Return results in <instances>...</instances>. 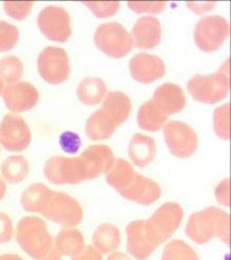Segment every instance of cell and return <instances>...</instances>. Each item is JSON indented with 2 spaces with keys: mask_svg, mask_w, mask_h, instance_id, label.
Instances as JSON below:
<instances>
[{
  "mask_svg": "<svg viewBox=\"0 0 231 260\" xmlns=\"http://www.w3.org/2000/svg\"><path fill=\"white\" fill-rule=\"evenodd\" d=\"M128 8L137 14L148 13L159 14L162 13L167 8L165 2H129L127 3Z\"/></svg>",
  "mask_w": 231,
  "mask_h": 260,
  "instance_id": "e575fe53",
  "label": "cell"
},
{
  "mask_svg": "<svg viewBox=\"0 0 231 260\" xmlns=\"http://www.w3.org/2000/svg\"><path fill=\"white\" fill-rule=\"evenodd\" d=\"M108 260H132V259L128 255H126L122 252H114V253L109 255Z\"/></svg>",
  "mask_w": 231,
  "mask_h": 260,
  "instance_id": "b9f144b4",
  "label": "cell"
},
{
  "mask_svg": "<svg viewBox=\"0 0 231 260\" xmlns=\"http://www.w3.org/2000/svg\"><path fill=\"white\" fill-rule=\"evenodd\" d=\"M4 90H5V83H4V81L2 79H0V95L3 94Z\"/></svg>",
  "mask_w": 231,
  "mask_h": 260,
  "instance_id": "f6af8a7d",
  "label": "cell"
},
{
  "mask_svg": "<svg viewBox=\"0 0 231 260\" xmlns=\"http://www.w3.org/2000/svg\"><path fill=\"white\" fill-rule=\"evenodd\" d=\"M127 252L137 260L148 259L158 246L152 241L145 225V220L132 221L126 227Z\"/></svg>",
  "mask_w": 231,
  "mask_h": 260,
  "instance_id": "2e32d148",
  "label": "cell"
},
{
  "mask_svg": "<svg viewBox=\"0 0 231 260\" xmlns=\"http://www.w3.org/2000/svg\"><path fill=\"white\" fill-rule=\"evenodd\" d=\"M0 170H2V175L5 181L11 185H16L27 178L30 167L28 160L24 156L14 155L4 160Z\"/></svg>",
  "mask_w": 231,
  "mask_h": 260,
  "instance_id": "83f0119b",
  "label": "cell"
},
{
  "mask_svg": "<svg viewBox=\"0 0 231 260\" xmlns=\"http://www.w3.org/2000/svg\"><path fill=\"white\" fill-rule=\"evenodd\" d=\"M91 10V12L98 18L114 16L119 10L118 2H84L82 3Z\"/></svg>",
  "mask_w": 231,
  "mask_h": 260,
  "instance_id": "d6a6232c",
  "label": "cell"
},
{
  "mask_svg": "<svg viewBox=\"0 0 231 260\" xmlns=\"http://www.w3.org/2000/svg\"><path fill=\"white\" fill-rule=\"evenodd\" d=\"M86 170V180L106 175L114 164V154L108 145H91L79 156Z\"/></svg>",
  "mask_w": 231,
  "mask_h": 260,
  "instance_id": "e0dca14e",
  "label": "cell"
},
{
  "mask_svg": "<svg viewBox=\"0 0 231 260\" xmlns=\"http://www.w3.org/2000/svg\"><path fill=\"white\" fill-rule=\"evenodd\" d=\"M213 127L218 138L228 141L230 139V104L227 103L216 108L213 113Z\"/></svg>",
  "mask_w": 231,
  "mask_h": 260,
  "instance_id": "4dcf8cb0",
  "label": "cell"
},
{
  "mask_svg": "<svg viewBox=\"0 0 231 260\" xmlns=\"http://www.w3.org/2000/svg\"><path fill=\"white\" fill-rule=\"evenodd\" d=\"M7 193V183L5 181V179L0 175V201H2Z\"/></svg>",
  "mask_w": 231,
  "mask_h": 260,
  "instance_id": "ee69618b",
  "label": "cell"
},
{
  "mask_svg": "<svg viewBox=\"0 0 231 260\" xmlns=\"http://www.w3.org/2000/svg\"><path fill=\"white\" fill-rule=\"evenodd\" d=\"M157 145L151 137L136 134L128 144V155L130 160L138 168H146L155 160Z\"/></svg>",
  "mask_w": 231,
  "mask_h": 260,
  "instance_id": "44dd1931",
  "label": "cell"
},
{
  "mask_svg": "<svg viewBox=\"0 0 231 260\" xmlns=\"http://www.w3.org/2000/svg\"><path fill=\"white\" fill-rule=\"evenodd\" d=\"M33 2H5L4 9L8 16L16 20H24L31 13Z\"/></svg>",
  "mask_w": 231,
  "mask_h": 260,
  "instance_id": "836d02e7",
  "label": "cell"
},
{
  "mask_svg": "<svg viewBox=\"0 0 231 260\" xmlns=\"http://www.w3.org/2000/svg\"><path fill=\"white\" fill-rule=\"evenodd\" d=\"M216 3H205V4H197V3H186L189 9H191L195 14H204L209 10H212L215 7Z\"/></svg>",
  "mask_w": 231,
  "mask_h": 260,
  "instance_id": "ab89813d",
  "label": "cell"
},
{
  "mask_svg": "<svg viewBox=\"0 0 231 260\" xmlns=\"http://www.w3.org/2000/svg\"><path fill=\"white\" fill-rule=\"evenodd\" d=\"M0 260H25V259L17 254H2L0 255Z\"/></svg>",
  "mask_w": 231,
  "mask_h": 260,
  "instance_id": "7bdbcfd3",
  "label": "cell"
},
{
  "mask_svg": "<svg viewBox=\"0 0 231 260\" xmlns=\"http://www.w3.org/2000/svg\"><path fill=\"white\" fill-rule=\"evenodd\" d=\"M95 44L107 56L120 59L131 51L134 42L127 29L119 23L111 21L98 26L94 36Z\"/></svg>",
  "mask_w": 231,
  "mask_h": 260,
  "instance_id": "8992f818",
  "label": "cell"
},
{
  "mask_svg": "<svg viewBox=\"0 0 231 260\" xmlns=\"http://www.w3.org/2000/svg\"><path fill=\"white\" fill-rule=\"evenodd\" d=\"M137 120L141 129L156 133L167 124L169 115L161 109L155 101L150 100L141 105Z\"/></svg>",
  "mask_w": 231,
  "mask_h": 260,
  "instance_id": "603a6c76",
  "label": "cell"
},
{
  "mask_svg": "<svg viewBox=\"0 0 231 260\" xmlns=\"http://www.w3.org/2000/svg\"><path fill=\"white\" fill-rule=\"evenodd\" d=\"M37 64L40 76L49 84H61L70 78V59L64 48L56 46L44 48L40 52Z\"/></svg>",
  "mask_w": 231,
  "mask_h": 260,
  "instance_id": "9c48e42d",
  "label": "cell"
},
{
  "mask_svg": "<svg viewBox=\"0 0 231 260\" xmlns=\"http://www.w3.org/2000/svg\"><path fill=\"white\" fill-rule=\"evenodd\" d=\"M62 257L63 256L57 251V248L53 247L45 257L40 259V260H62Z\"/></svg>",
  "mask_w": 231,
  "mask_h": 260,
  "instance_id": "60d3db41",
  "label": "cell"
},
{
  "mask_svg": "<svg viewBox=\"0 0 231 260\" xmlns=\"http://www.w3.org/2000/svg\"><path fill=\"white\" fill-rule=\"evenodd\" d=\"M132 42L137 48L152 49L157 47L162 38V27L158 18L143 16L132 28Z\"/></svg>",
  "mask_w": 231,
  "mask_h": 260,
  "instance_id": "d6986e66",
  "label": "cell"
},
{
  "mask_svg": "<svg viewBox=\"0 0 231 260\" xmlns=\"http://www.w3.org/2000/svg\"><path fill=\"white\" fill-rule=\"evenodd\" d=\"M107 91V85L103 79L86 77L77 86V96L86 106H97L106 97Z\"/></svg>",
  "mask_w": 231,
  "mask_h": 260,
  "instance_id": "484cf974",
  "label": "cell"
},
{
  "mask_svg": "<svg viewBox=\"0 0 231 260\" xmlns=\"http://www.w3.org/2000/svg\"><path fill=\"white\" fill-rule=\"evenodd\" d=\"M13 236L14 227L12 219L7 213L0 212V244L10 242Z\"/></svg>",
  "mask_w": 231,
  "mask_h": 260,
  "instance_id": "8d00e7d4",
  "label": "cell"
},
{
  "mask_svg": "<svg viewBox=\"0 0 231 260\" xmlns=\"http://www.w3.org/2000/svg\"><path fill=\"white\" fill-rule=\"evenodd\" d=\"M183 209L177 203H165L145 220L146 230L159 247L178 231L183 219Z\"/></svg>",
  "mask_w": 231,
  "mask_h": 260,
  "instance_id": "5b68a950",
  "label": "cell"
},
{
  "mask_svg": "<svg viewBox=\"0 0 231 260\" xmlns=\"http://www.w3.org/2000/svg\"><path fill=\"white\" fill-rule=\"evenodd\" d=\"M24 75V64L16 56H7L0 60V79L9 84L16 83Z\"/></svg>",
  "mask_w": 231,
  "mask_h": 260,
  "instance_id": "f546056e",
  "label": "cell"
},
{
  "mask_svg": "<svg viewBox=\"0 0 231 260\" xmlns=\"http://www.w3.org/2000/svg\"><path fill=\"white\" fill-rule=\"evenodd\" d=\"M129 70L132 78L144 84L157 81L164 77L167 73L163 60L156 55H149L146 52L137 53L130 60Z\"/></svg>",
  "mask_w": 231,
  "mask_h": 260,
  "instance_id": "9a60e30c",
  "label": "cell"
},
{
  "mask_svg": "<svg viewBox=\"0 0 231 260\" xmlns=\"http://www.w3.org/2000/svg\"><path fill=\"white\" fill-rule=\"evenodd\" d=\"M4 102L12 113H21L35 108L40 100V93L35 85L27 81H18L5 86Z\"/></svg>",
  "mask_w": 231,
  "mask_h": 260,
  "instance_id": "5bb4252c",
  "label": "cell"
},
{
  "mask_svg": "<svg viewBox=\"0 0 231 260\" xmlns=\"http://www.w3.org/2000/svg\"><path fill=\"white\" fill-rule=\"evenodd\" d=\"M136 173L134 167L127 160L115 158L112 168L106 174V180L119 193L130 186Z\"/></svg>",
  "mask_w": 231,
  "mask_h": 260,
  "instance_id": "4316f807",
  "label": "cell"
},
{
  "mask_svg": "<svg viewBox=\"0 0 231 260\" xmlns=\"http://www.w3.org/2000/svg\"><path fill=\"white\" fill-rule=\"evenodd\" d=\"M42 215L48 221L59 224L63 229H74L81 223L83 209L80 203L70 194L53 191L47 207Z\"/></svg>",
  "mask_w": 231,
  "mask_h": 260,
  "instance_id": "ba28073f",
  "label": "cell"
},
{
  "mask_svg": "<svg viewBox=\"0 0 231 260\" xmlns=\"http://www.w3.org/2000/svg\"><path fill=\"white\" fill-rule=\"evenodd\" d=\"M118 194L124 199L139 205L149 206L161 198L162 190L157 181L145 177L140 173H136L130 186Z\"/></svg>",
  "mask_w": 231,
  "mask_h": 260,
  "instance_id": "ac0fdd59",
  "label": "cell"
},
{
  "mask_svg": "<svg viewBox=\"0 0 231 260\" xmlns=\"http://www.w3.org/2000/svg\"><path fill=\"white\" fill-rule=\"evenodd\" d=\"M31 130L23 117L9 113L0 123V145L7 151L19 153L31 143Z\"/></svg>",
  "mask_w": 231,
  "mask_h": 260,
  "instance_id": "4fadbf2b",
  "label": "cell"
},
{
  "mask_svg": "<svg viewBox=\"0 0 231 260\" xmlns=\"http://www.w3.org/2000/svg\"><path fill=\"white\" fill-rule=\"evenodd\" d=\"M38 27L49 41L65 43L72 37L71 16L59 6H47L38 16Z\"/></svg>",
  "mask_w": 231,
  "mask_h": 260,
  "instance_id": "7c38bea8",
  "label": "cell"
},
{
  "mask_svg": "<svg viewBox=\"0 0 231 260\" xmlns=\"http://www.w3.org/2000/svg\"><path fill=\"white\" fill-rule=\"evenodd\" d=\"M15 239L21 250L33 260L44 258L54 247L53 237L45 221L36 215L24 216L19 220Z\"/></svg>",
  "mask_w": 231,
  "mask_h": 260,
  "instance_id": "3957f363",
  "label": "cell"
},
{
  "mask_svg": "<svg viewBox=\"0 0 231 260\" xmlns=\"http://www.w3.org/2000/svg\"><path fill=\"white\" fill-rule=\"evenodd\" d=\"M44 175L57 186L78 185L86 180V170L80 157L52 156L45 162Z\"/></svg>",
  "mask_w": 231,
  "mask_h": 260,
  "instance_id": "52a82bcc",
  "label": "cell"
},
{
  "mask_svg": "<svg viewBox=\"0 0 231 260\" xmlns=\"http://www.w3.org/2000/svg\"><path fill=\"white\" fill-rule=\"evenodd\" d=\"M229 37L228 21L219 15L204 16L194 29V41L205 52H212L222 47Z\"/></svg>",
  "mask_w": 231,
  "mask_h": 260,
  "instance_id": "30bf717a",
  "label": "cell"
},
{
  "mask_svg": "<svg viewBox=\"0 0 231 260\" xmlns=\"http://www.w3.org/2000/svg\"><path fill=\"white\" fill-rule=\"evenodd\" d=\"M185 235L196 244H207L214 238L227 246L230 243V215L223 209L210 206L190 215Z\"/></svg>",
  "mask_w": 231,
  "mask_h": 260,
  "instance_id": "7a4b0ae2",
  "label": "cell"
},
{
  "mask_svg": "<svg viewBox=\"0 0 231 260\" xmlns=\"http://www.w3.org/2000/svg\"><path fill=\"white\" fill-rule=\"evenodd\" d=\"M54 247L65 257H76L85 247L83 234L76 229H63L53 238Z\"/></svg>",
  "mask_w": 231,
  "mask_h": 260,
  "instance_id": "cb8c5ba5",
  "label": "cell"
},
{
  "mask_svg": "<svg viewBox=\"0 0 231 260\" xmlns=\"http://www.w3.org/2000/svg\"><path fill=\"white\" fill-rule=\"evenodd\" d=\"M60 145L66 153L75 154L79 150L81 146V140L77 134L66 132L60 137Z\"/></svg>",
  "mask_w": 231,
  "mask_h": 260,
  "instance_id": "d590c367",
  "label": "cell"
},
{
  "mask_svg": "<svg viewBox=\"0 0 231 260\" xmlns=\"http://www.w3.org/2000/svg\"><path fill=\"white\" fill-rule=\"evenodd\" d=\"M163 136L171 154L180 159L192 157L198 147L195 130L181 121H170L163 127Z\"/></svg>",
  "mask_w": 231,
  "mask_h": 260,
  "instance_id": "8fae6325",
  "label": "cell"
},
{
  "mask_svg": "<svg viewBox=\"0 0 231 260\" xmlns=\"http://www.w3.org/2000/svg\"><path fill=\"white\" fill-rule=\"evenodd\" d=\"M193 99L200 103L214 105L226 99L230 89L229 60L218 72L209 75H195L186 84Z\"/></svg>",
  "mask_w": 231,
  "mask_h": 260,
  "instance_id": "277c9868",
  "label": "cell"
},
{
  "mask_svg": "<svg viewBox=\"0 0 231 260\" xmlns=\"http://www.w3.org/2000/svg\"><path fill=\"white\" fill-rule=\"evenodd\" d=\"M72 260H103V254L97 251L93 245H86L84 250Z\"/></svg>",
  "mask_w": 231,
  "mask_h": 260,
  "instance_id": "f35d334b",
  "label": "cell"
},
{
  "mask_svg": "<svg viewBox=\"0 0 231 260\" xmlns=\"http://www.w3.org/2000/svg\"><path fill=\"white\" fill-rule=\"evenodd\" d=\"M19 39V30L16 26L0 20V52L13 49Z\"/></svg>",
  "mask_w": 231,
  "mask_h": 260,
  "instance_id": "1f68e13d",
  "label": "cell"
},
{
  "mask_svg": "<svg viewBox=\"0 0 231 260\" xmlns=\"http://www.w3.org/2000/svg\"><path fill=\"white\" fill-rule=\"evenodd\" d=\"M161 260H201L194 248L180 239L170 241L164 246Z\"/></svg>",
  "mask_w": 231,
  "mask_h": 260,
  "instance_id": "f1b7e54d",
  "label": "cell"
},
{
  "mask_svg": "<svg viewBox=\"0 0 231 260\" xmlns=\"http://www.w3.org/2000/svg\"><path fill=\"white\" fill-rule=\"evenodd\" d=\"M152 100L169 116L179 113L186 105V97L183 90L179 85L171 82L158 86L153 93Z\"/></svg>",
  "mask_w": 231,
  "mask_h": 260,
  "instance_id": "ffe728a7",
  "label": "cell"
},
{
  "mask_svg": "<svg viewBox=\"0 0 231 260\" xmlns=\"http://www.w3.org/2000/svg\"><path fill=\"white\" fill-rule=\"evenodd\" d=\"M93 246L102 254H112L120 244V232L112 223H103L95 230L92 238Z\"/></svg>",
  "mask_w": 231,
  "mask_h": 260,
  "instance_id": "d4e9b609",
  "label": "cell"
},
{
  "mask_svg": "<svg viewBox=\"0 0 231 260\" xmlns=\"http://www.w3.org/2000/svg\"><path fill=\"white\" fill-rule=\"evenodd\" d=\"M132 104L123 92H109L99 110L93 112L85 123V135L93 141L107 140L124 124L130 115Z\"/></svg>",
  "mask_w": 231,
  "mask_h": 260,
  "instance_id": "6da1fadb",
  "label": "cell"
},
{
  "mask_svg": "<svg viewBox=\"0 0 231 260\" xmlns=\"http://www.w3.org/2000/svg\"><path fill=\"white\" fill-rule=\"evenodd\" d=\"M53 191L42 182L30 185L20 197V205L27 212L43 214L51 199Z\"/></svg>",
  "mask_w": 231,
  "mask_h": 260,
  "instance_id": "7402d4cb",
  "label": "cell"
},
{
  "mask_svg": "<svg viewBox=\"0 0 231 260\" xmlns=\"http://www.w3.org/2000/svg\"><path fill=\"white\" fill-rule=\"evenodd\" d=\"M215 198L222 206H230V178L227 177L218 183L215 188Z\"/></svg>",
  "mask_w": 231,
  "mask_h": 260,
  "instance_id": "74e56055",
  "label": "cell"
}]
</instances>
